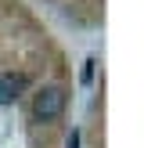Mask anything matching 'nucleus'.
Masks as SVG:
<instances>
[{
	"mask_svg": "<svg viewBox=\"0 0 144 148\" xmlns=\"http://www.w3.org/2000/svg\"><path fill=\"white\" fill-rule=\"evenodd\" d=\"M65 101H69V94H65V87H40V90L33 94V119L40 123H54L58 116L65 112Z\"/></svg>",
	"mask_w": 144,
	"mask_h": 148,
	"instance_id": "obj_1",
	"label": "nucleus"
},
{
	"mask_svg": "<svg viewBox=\"0 0 144 148\" xmlns=\"http://www.w3.org/2000/svg\"><path fill=\"white\" fill-rule=\"evenodd\" d=\"M25 83H29V79H25V76H14V72L0 76V101H4V105H11V101L25 90Z\"/></svg>",
	"mask_w": 144,
	"mask_h": 148,
	"instance_id": "obj_2",
	"label": "nucleus"
},
{
	"mask_svg": "<svg viewBox=\"0 0 144 148\" xmlns=\"http://www.w3.org/2000/svg\"><path fill=\"white\" fill-rule=\"evenodd\" d=\"M65 148H79V130H72V134H69V141H65Z\"/></svg>",
	"mask_w": 144,
	"mask_h": 148,
	"instance_id": "obj_3",
	"label": "nucleus"
}]
</instances>
